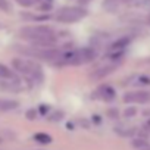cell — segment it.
Returning a JSON list of instances; mask_svg holds the SVG:
<instances>
[{
  "mask_svg": "<svg viewBox=\"0 0 150 150\" xmlns=\"http://www.w3.org/2000/svg\"><path fill=\"white\" fill-rule=\"evenodd\" d=\"M143 150H150V149H147V147H146V149H143Z\"/></svg>",
  "mask_w": 150,
  "mask_h": 150,
  "instance_id": "obj_21",
  "label": "cell"
},
{
  "mask_svg": "<svg viewBox=\"0 0 150 150\" xmlns=\"http://www.w3.org/2000/svg\"><path fill=\"white\" fill-rule=\"evenodd\" d=\"M108 113H109V116H110V118H115V116H118V110H115V109H110Z\"/></svg>",
  "mask_w": 150,
  "mask_h": 150,
  "instance_id": "obj_18",
  "label": "cell"
},
{
  "mask_svg": "<svg viewBox=\"0 0 150 150\" xmlns=\"http://www.w3.org/2000/svg\"><path fill=\"white\" fill-rule=\"evenodd\" d=\"M22 38L33 41L37 47L50 49L56 43V34L50 27L46 25H34V27H24L19 31Z\"/></svg>",
  "mask_w": 150,
  "mask_h": 150,
  "instance_id": "obj_1",
  "label": "cell"
},
{
  "mask_svg": "<svg viewBox=\"0 0 150 150\" xmlns=\"http://www.w3.org/2000/svg\"><path fill=\"white\" fill-rule=\"evenodd\" d=\"M135 113H137V109H135V108H128V109L125 110V113H124V115H125L127 118H132Z\"/></svg>",
  "mask_w": 150,
  "mask_h": 150,
  "instance_id": "obj_16",
  "label": "cell"
},
{
  "mask_svg": "<svg viewBox=\"0 0 150 150\" xmlns=\"http://www.w3.org/2000/svg\"><path fill=\"white\" fill-rule=\"evenodd\" d=\"M140 80H143V81H141L143 84H150V78H146V77H141Z\"/></svg>",
  "mask_w": 150,
  "mask_h": 150,
  "instance_id": "obj_19",
  "label": "cell"
},
{
  "mask_svg": "<svg viewBox=\"0 0 150 150\" xmlns=\"http://www.w3.org/2000/svg\"><path fill=\"white\" fill-rule=\"evenodd\" d=\"M34 140L37 143H40V144H49V143H52V137L49 134H46V132H37L34 135Z\"/></svg>",
  "mask_w": 150,
  "mask_h": 150,
  "instance_id": "obj_12",
  "label": "cell"
},
{
  "mask_svg": "<svg viewBox=\"0 0 150 150\" xmlns=\"http://www.w3.org/2000/svg\"><path fill=\"white\" fill-rule=\"evenodd\" d=\"M0 77L5 78V80H11L12 83H16V75L12 69H9L5 65H0Z\"/></svg>",
  "mask_w": 150,
  "mask_h": 150,
  "instance_id": "obj_10",
  "label": "cell"
},
{
  "mask_svg": "<svg viewBox=\"0 0 150 150\" xmlns=\"http://www.w3.org/2000/svg\"><path fill=\"white\" fill-rule=\"evenodd\" d=\"M0 9H2L3 12H11L12 11V8H11V3L8 2V0H0Z\"/></svg>",
  "mask_w": 150,
  "mask_h": 150,
  "instance_id": "obj_15",
  "label": "cell"
},
{
  "mask_svg": "<svg viewBox=\"0 0 150 150\" xmlns=\"http://www.w3.org/2000/svg\"><path fill=\"white\" fill-rule=\"evenodd\" d=\"M116 68V63H112V65H108V66H103V68H99L96 69L93 74H91V78H96V80H102L105 77H108L109 74H112Z\"/></svg>",
  "mask_w": 150,
  "mask_h": 150,
  "instance_id": "obj_6",
  "label": "cell"
},
{
  "mask_svg": "<svg viewBox=\"0 0 150 150\" xmlns=\"http://www.w3.org/2000/svg\"><path fill=\"white\" fill-rule=\"evenodd\" d=\"M16 2L21 5V6H25V8H30V6H34L35 3H38L40 0H16Z\"/></svg>",
  "mask_w": 150,
  "mask_h": 150,
  "instance_id": "obj_14",
  "label": "cell"
},
{
  "mask_svg": "<svg viewBox=\"0 0 150 150\" xmlns=\"http://www.w3.org/2000/svg\"><path fill=\"white\" fill-rule=\"evenodd\" d=\"M102 99L103 100H108V102H110V100H113L115 99V96H116V93H115V90L112 88V87H109V86H106V87H103L102 88Z\"/></svg>",
  "mask_w": 150,
  "mask_h": 150,
  "instance_id": "obj_11",
  "label": "cell"
},
{
  "mask_svg": "<svg viewBox=\"0 0 150 150\" xmlns=\"http://www.w3.org/2000/svg\"><path fill=\"white\" fill-rule=\"evenodd\" d=\"M147 127H149V128H150V119H149V122H147Z\"/></svg>",
  "mask_w": 150,
  "mask_h": 150,
  "instance_id": "obj_20",
  "label": "cell"
},
{
  "mask_svg": "<svg viewBox=\"0 0 150 150\" xmlns=\"http://www.w3.org/2000/svg\"><path fill=\"white\" fill-rule=\"evenodd\" d=\"M87 16V11L81 6H66L56 12V21L62 24H74Z\"/></svg>",
  "mask_w": 150,
  "mask_h": 150,
  "instance_id": "obj_3",
  "label": "cell"
},
{
  "mask_svg": "<svg viewBox=\"0 0 150 150\" xmlns=\"http://www.w3.org/2000/svg\"><path fill=\"white\" fill-rule=\"evenodd\" d=\"M129 0H103V8L109 12H113L116 9H119L121 6L127 5Z\"/></svg>",
  "mask_w": 150,
  "mask_h": 150,
  "instance_id": "obj_7",
  "label": "cell"
},
{
  "mask_svg": "<svg viewBox=\"0 0 150 150\" xmlns=\"http://www.w3.org/2000/svg\"><path fill=\"white\" fill-rule=\"evenodd\" d=\"M35 116H37V112H35L34 109L27 110V118H28V119H35Z\"/></svg>",
  "mask_w": 150,
  "mask_h": 150,
  "instance_id": "obj_17",
  "label": "cell"
},
{
  "mask_svg": "<svg viewBox=\"0 0 150 150\" xmlns=\"http://www.w3.org/2000/svg\"><path fill=\"white\" fill-rule=\"evenodd\" d=\"M150 100V94L147 91H131L124 96L125 103H146Z\"/></svg>",
  "mask_w": 150,
  "mask_h": 150,
  "instance_id": "obj_5",
  "label": "cell"
},
{
  "mask_svg": "<svg viewBox=\"0 0 150 150\" xmlns=\"http://www.w3.org/2000/svg\"><path fill=\"white\" fill-rule=\"evenodd\" d=\"M131 43V38L129 37H121V38H118L116 41H113L112 44H110V50H124L128 44Z\"/></svg>",
  "mask_w": 150,
  "mask_h": 150,
  "instance_id": "obj_9",
  "label": "cell"
},
{
  "mask_svg": "<svg viewBox=\"0 0 150 150\" xmlns=\"http://www.w3.org/2000/svg\"><path fill=\"white\" fill-rule=\"evenodd\" d=\"M12 66H13V69H16L18 72H22L25 75H35V72H38V68L34 63L24 60V59H19V57L12 60Z\"/></svg>",
  "mask_w": 150,
  "mask_h": 150,
  "instance_id": "obj_4",
  "label": "cell"
},
{
  "mask_svg": "<svg viewBox=\"0 0 150 150\" xmlns=\"http://www.w3.org/2000/svg\"><path fill=\"white\" fill-rule=\"evenodd\" d=\"M96 59V50L90 47H84L81 50H72L65 54H60L59 63L60 65H84Z\"/></svg>",
  "mask_w": 150,
  "mask_h": 150,
  "instance_id": "obj_2",
  "label": "cell"
},
{
  "mask_svg": "<svg viewBox=\"0 0 150 150\" xmlns=\"http://www.w3.org/2000/svg\"><path fill=\"white\" fill-rule=\"evenodd\" d=\"M132 146H134L135 149H138V150H143V149L147 147V143H146L143 138H137V140H132Z\"/></svg>",
  "mask_w": 150,
  "mask_h": 150,
  "instance_id": "obj_13",
  "label": "cell"
},
{
  "mask_svg": "<svg viewBox=\"0 0 150 150\" xmlns=\"http://www.w3.org/2000/svg\"><path fill=\"white\" fill-rule=\"evenodd\" d=\"M18 108L16 100H9V99H0V112H9Z\"/></svg>",
  "mask_w": 150,
  "mask_h": 150,
  "instance_id": "obj_8",
  "label": "cell"
}]
</instances>
